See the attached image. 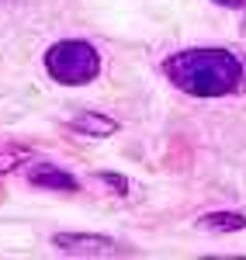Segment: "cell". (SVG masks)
I'll use <instances>...</instances> for the list:
<instances>
[{"mask_svg": "<svg viewBox=\"0 0 246 260\" xmlns=\"http://www.w3.org/2000/svg\"><path fill=\"white\" fill-rule=\"evenodd\" d=\"M52 246L69 253V257H122L125 250L108 236H90V233H56Z\"/></svg>", "mask_w": 246, "mask_h": 260, "instance_id": "cell-3", "label": "cell"}, {"mask_svg": "<svg viewBox=\"0 0 246 260\" xmlns=\"http://www.w3.org/2000/svg\"><path fill=\"white\" fill-rule=\"evenodd\" d=\"M21 160H28V149H4V153H0V174L14 170Z\"/></svg>", "mask_w": 246, "mask_h": 260, "instance_id": "cell-7", "label": "cell"}, {"mask_svg": "<svg viewBox=\"0 0 246 260\" xmlns=\"http://www.w3.org/2000/svg\"><path fill=\"white\" fill-rule=\"evenodd\" d=\"M166 80L191 98H226L243 80L239 59L226 49H184L163 59Z\"/></svg>", "mask_w": 246, "mask_h": 260, "instance_id": "cell-1", "label": "cell"}, {"mask_svg": "<svg viewBox=\"0 0 246 260\" xmlns=\"http://www.w3.org/2000/svg\"><path fill=\"white\" fill-rule=\"evenodd\" d=\"M45 70L56 83H66V87H83V83L97 80L101 73V56L90 42L83 39H66L56 42L49 52H45Z\"/></svg>", "mask_w": 246, "mask_h": 260, "instance_id": "cell-2", "label": "cell"}, {"mask_svg": "<svg viewBox=\"0 0 246 260\" xmlns=\"http://www.w3.org/2000/svg\"><path fill=\"white\" fill-rule=\"evenodd\" d=\"M243 31H246V18H243Z\"/></svg>", "mask_w": 246, "mask_h": 260, "instance_id": "cell-10", "label": "cell"}, {"mask_svg": "<svg viewBox=\"0 0 246 260\" xmlns=\"http://www.w3.org/2000/svg\"><path fill=\"white\" fill-rule=\"evenodd\" d=\"M104 184H111V187H118V194H125V187H128V180L118 177V174H101Z\"/></svg>", "mask_w": 246, "mask_h": 260, "instance_id": "cell-8", "label": "cell"}, {"mask_svg": "<svg viewBox=\"0 0 246 260\" xmlns=\"http://www.w3.org/2000/svg\"><path fill=\"white\" fill-rule=\"evenodd\" d=\"M69 128H73V132H80V136H97V139H104V136H115V132H118V121L87 111V115H80V118L69 121Z\"/></svg>", "mask_w": 246, "mask_h": 260, "instance_id": "cell-5", "label": "cell"}, {"mask_svg": "<svg viewBox=\"0 0 246 260\" xmlns=\"http://www.w3.org/2000/svg\"><path fill=\"white\" fill-rule=\"evenodd\" d=\"M215 4H222V7H246V0H215Z\"/></svg>", "mask_w": 246, "mask_h": 260, "instance_id": "cell-9", "label": "cell"}, {"mask_svg": "<svg viewBox=\"0 0 246 260\" xmlns=\"http://www.w3.org/2000/svg\"><path fill=\"white\" fill-rule=\"evenodd\" d=\"M28 180L45 187V191H80V180L73 174H66L56 163H45V160H35L28 167Z\"/></svg>", "mask_w": 246, "mask_h": 260, "instance_id": "cell-4", "label": "cell"}, {"mask_svg": "<svg viewBox=\"0 0 246 260\" xmlns=\"http://www.w3.org/2000/svg\"><path fill=\"white\" fill-rule=\"evenodd\" d=\"M198 225L208 229V233H239V229H246V215H239V212H212Z\"/></svg>", "mask_w": 246, "mask_h": 260, "instance_id": "cell-6", "label": "cell"}]
</instances>
